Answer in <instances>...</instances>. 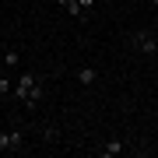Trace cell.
I'll use <instances>...</instances> for the list:
<instances>
[{"mask_svg": "<svg viewBox=\"0 0 158 158\" xmlns=\"http://www.w3.org/2000/svg\"><path fill=\"white\" fill-rule=\"evenodd\" d=\"M11 88H14L11 77H7V74H0V95H11Z\"/></svg>", "mask_w": 158, "mask_h": 158, "instance_id": "cell-7", "label": "cell"}, {"mask_svg": "<svg viewBox=\"0 0 158 158\" xmlns=\"http://www.w3.org/2000/svg\"><path fill=\"white\" fill-rule=\"evenodd\" d=\"M123 151H127V144L119 141V137H113V141H106V144L98 148V155H102V158H116V155H123Z\"/></svg>", "mask_w": 158, "mask_h": 158, "instance_id": "cell-4", "label": "cell"}, {"mask_svg": "<svg viewBox=\"0 0 158 158\" xmlns=\"http://www.w3.org/2000/svg\"><path fill=\"white\" fill-rule=\"evenodd\" d=\"M4 63H18V53L14 49H4Z\"/></svg>", "mask_w": 158, "mask_h": 158, "instance_id": "cell-8", "label": "cell"}, {"mask_svg": "<svg viewBox=\"0 0 158 158\" xmlns=\"http://www.w3.org/2000/svg\"><path fill=\"white\" fill-rule=\"evenodd\" d=\"M127 42H130V49L144 53V56H155V53H158V35L155 32H134Z\"/></svg>", "mask_w": 158, "mask_h": 158, "instance_id": "cell-2", "label": "cell"}, {"mask_svg": "<svg viewBox=\"0 0 158 158\" xmlns=\"http://www.w3.org/2000/svg\"><path fill=\"white\" fill-rule=\"evenodd\" d=\"M151 7H158V0H151Z\"/></svg>", "mask_w": 158, "mask_h": 158, "instance_id": "cell-10", "label": "cell"}, {"mask_svg": "<svg viewBox=\"0 0 158 158\" xmlns=\"http://www.w3.org/2000/svg\"><path fill=\"white\" fill-rule=\"evenodd\" d=\"M91 4H95V0H81V7H85V14H91Z\"/></svg>", "mask_w": 158, "mask_h": 158, "instance_id": "cell-9", "label": "cell"}, {"mask_svg": "<svg viewBox=\"0 0 158 158\" xmlns=\"http://www.w3.org/2000/svg\"><path fill=\"white\" fill-rule=\"evenodd\" d=\"M95 81H98V70H95V67H81V70H77V85L91 88Z\"/></svg>", "mask_w": 158, "mask_h": 158, "instance_id": "cell-6", "label": "cell"}, {"mask_svg": "<svg viewBox=\"0 0 158 158\" xmlns=\"http://www.w3.org/2000/svg\"><path fill=\"white\" fill-rule=\"evenodd\" d=\"M56 4H60L70 18H77V21H81V18H88V14H85V7H81V0H56Z\"/></svg>", "mask_w": 158, "mask_h": 158, "instance_id": "cell-5", "label": "cell"}, {"mask_svg": "<svg viewBox=\"0 0 158 158\" xmlns=\"http://www.w3.org/2000/svg\"><path fill=\"white\" fill-rule=\"evenodd\" d=\"M21 144H25L21 130H0V155H4V151H18Z\"/></svg>", "mask_w": 158, "mask_h": 158, "instance_id": "cell-3", "label": "cell"}, {"mask_svg": "<svg viewBox=\"0 0 158 158\" xmlns=\"http://www.w3.org/2000/svg\"><path fill=\"white\" fill-rule=\"evenodd\" d=\"M11 95L21 102V106H28V109H35L42 102V95H46V88H42V81H39V74H32V70H25L21 77H18V85H14V91Z\"/></svg>", "mask_w": 158, "mask_h": 158, "instance_id": "cell-1", "label": "cell"}]
</instances>
